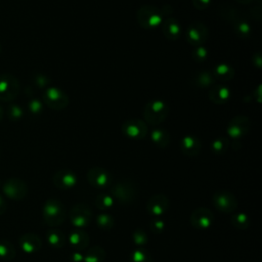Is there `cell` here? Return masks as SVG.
<instances>
[{
  "mask_svg": "<svg viewBox=\"0 0 262 262\" xmlns=\"http://www.w3.org/2000/svg\"><path fill=\"white\" fill-rule=\"evenodd\" d=\"M1 49H2V48H1V45H0V52H1Z\"/></svg>",
  "mask_w": 262,
  "mask_h": 262,
  "instance_id": "obj_45",
  "label": "cell"
},
{
  "mask_svg": "<svg viewBox=\"0 0 262 262\" xmlns=\"http://www.w3.org/2000/svg\"><path fill=\"white\" fill-rule=\"evenodd\" d=\"M106 253L100 246H93L84 255V262H103Z\"/></svg>",
  "mask_w": 262,
  "mask_h": 262,
  "instance_id": "obj_26",
  "label": "cell"
},
{
  "mask_svg": "<svg viewBox=\"0 0 262 262\" xmlns=\"http://www.w3.org/2000/svg\"><path fill=\"white\" fill-rule=\"evenodd\" d=\"M209 37V30L205 24L195 20L189 24L186 30V40L192 46L203 45Z\"/></svg>",
  "mask_w": 262,
  "mask_h": 262,
  "instance_id": "obj_8",
  "label": "cell"
},
{
  "mask_svg": "<svg viewBox=\"0 0 262 262\" xmlns=\"http://www.w3.org/2000/svg\"><path fill=\"white\" fill-rule=\"evenodd\" d=\"M43 101L52 110H63L69 104V97L59 88L51 86L45 90Z\"/></svg>",
  "mask_w": 262,
  "mask_h": 262,
  "instance_id": "obj_6",
  "label": "cell"
},
{
  "mask_svg": "<svg viewBox=\"0 0 262 262\" xmlns=\"http://www.w3.org/2000/svg\"><path fill=\"white\" fill-rule=\"evenodd\" d=\"M19 82L12 74L0 75V101H13L19 93Z\"/></svg>",
  "mask_w": 262,
  "mask_h": 262,
  "instance_id": "obj_5",
  "label": "cell"
},
{
  "mask_svg": "<svg viewBox=\"0 0 262 262\" xmlns=\"http://www.w3.org/2000/svg\"><path fill=\"white\" fill-rule=\"evenodd\" d=\"M71 260H72V262H82V261H84V256L82 254H80L79 252H76V253L72 254Z\"/></svg>",
  "mask_w": 262,
  "mask_h": 262,
  "instance_id": "obj_40",
  "label": "cell"
},
{
  "mask_svg": "<svg viewBox=\"0 0 262 262\" xmlns=\"http://www.w3.org/2000/svg\"><path fill=\"white\" fill-rule=\"evenodd\" d=\"M123 133L132 139H143L147 134V125L139 119L126 120L122 125Z\"/></svg>",
  "mask_w": 262,
  "mask_h": 262,
  "instance_id": "obj_11",
  "label": "cell"
},
{
  "mask_svg": "<svg viewBox=\"0 0 262 262\" xmlns=\"http://www.w3.org/2000/svg\"><path fill=\"white\" fill-rule=\"evenodd\" d=\"M130 262H152V257L144 247H138L131 252Z\"/></svg>",
  "mask_w": 262,
  "mask_h": 262,
  "instance_id": "obj_28",
  "label": "cell"
},
{
  "mask_svg": "<svg viewBox=\"0 0 262 262\" xmlns=\"http://www.w3.org/2000/svg\"><path fill=\"white\" fill-rule=\"evenodd\" d=\"M191 57L195 62H204L207 57H208V50L205 46L200 45V46H195L194 49L191 52Z\"/></svg>",
  "mask_w": 262,
  "mask_h": 262,
  "instance_id": "obj_34",
  "label": "cell"
},
{
  "mask_svg": "<svg viewBox=\"0 0 262 262\" xmlns=\"http://www.w3.org/2000/svg\"><path fill=\"white\" fill-rule=\"evenodd\" d=\"M18 243L23 252L27 254H34L38 252L42 247V241L40 236L31 232L23 234L19 237Z\"/></svg>",
  "mask_w": 262,
  "mask_h": 262,
  "instance_id": "obj_17",
  "label": "cell"
},
{
  "mask_svg": "<svg viewBox=\"0 0 262 262\" xmlns=\"http://www.w3.org/2000/svg\"><path fill=\"white\" fill-rule=\"evenodd\" d=\"M229 140L225 137H217L211 142V150L216 155L224 154L229 147Z\"/></svg>",
  "mask_w": 262,
  "mask_h": 262,
  "instance_id": "obj_31",
  "label": "cell"
},
{
  "mask_svg": "<svg viewBox=\"0 0 262 262\" xmlns=\"http://www.w3.org/2000/svg\"><path fill=\"white\" fill-rule=\"evenodd\" d=\"M215 208L222 213H232L237 208V200L233 193L227 190H219L212 198Z\"/></svg>",
  "mask_w": 262,
  "mask_h": 262,
  "instance_id": "obj_7",
  "label": "cell"
},
{
  "mask_svg": "<svg viewBox=\"0 0 262 262\" xmlns=\"http://www.w3.org/2000/svg\"><path fill=\"white\" fill-rule=\"evenodd\" d=\"M213 76L215 80H220V81H229L234 77V70L231 66L228 63H218L214 70L212 71Z\"/></svg>",
  "mask_w": 262,
  "mask_h": 262,
  "instance_id": "obj_23",
  "label": "cell"
},
{
  "mask_svg": "<svg viewBox=\"0 0 262 262\" xmlns=\"http://www.w3.org/2000/svg\"><path fill=\"white\" fill-rule=\"evenodd\" d=\"M69 243L74 249L81 251L89 245V236L83 229L76 228L71 231L69 235Z\"/></svg>",
  "mask_w": 262,
  "mask_h": 262,
  "instance_id": "obj_21",
  "label": "cell"
},
{
  "mask_svg": "<svg viewBox=\"0 0 262 262\" xmlns=\"http://www.w3.org/2000/svg\"><path fill=\"white\" fill-rule=\"evenodd\" d=\"M3 116H4V110L2 108V106H0V121L2 120Z\"/></svg>",
  "mask_w": 262,
  "mask_h": 262,
  "instance_id": "obj_44",
  "label": "cell"
},
{
  "mask_svg": "<svg viewBox=\"0 0 262 262\" xmlns=\"http://www.w3.org/2000/svg\"><path fill=\"white\" fill-rule=\"evenodd\" d=\"M214 222V215L212 211L205 207H199L190 214L191 225L200 230L208 229Z\"/></svg>",
  "mask_w": 262,
  "mask_h": 262,
  "instance_id": "obj_12",
  "label": "cell"
},
{
  "mask_svg": "<svg viewBox=\"0 0 262 262\" xmlns=\"http://www.w3.org/2000/svg\"><path fill=\"white\" fill-rule=\"evenodd\" d=\"M43 219L49 226H59L66 219V208L63 204L55 198L48 199L42 209Z\"/></svg>",
  "mask_w": 262,
  "mask_h": 262,
  "instance_id": "obj_1",
  "label": "cell"
},
{
  "mask_svg": "<svg viewBox=\"0 0 262 262\" xmlns=\"http://www.w3.org/2000/svg\"><path fill=\"white\" fill-rule=\"evenodd\" d=\"M136 19L143 29L154 30L162 25L164 15L160 8L154 5H142L136 12Z\"/></svg>",
  "mask_w": 262,
  "mask_h": 262,
  "instance_id": "obj_2",
  "label": "cell"
},
{
  "mask_svg": "<svg viewBox=\"0 0 262 262\" xmlns=\"http://www.w3.org/2000/svg\"><path fill=\"white\" fill-rule=\"evenodd\" d=\"M179 146L182 154L188 157H194L201 151L202 143L198 137L193 135H185L180 140Z\"/></svg>",
  "mask_w": 262,
  "mask_h": 262,
  "instance_id": "obj_18",
  "label": "cell"
},
{
  "mask_svg": "<svg viewBox=\"0 0 262 262\" xmlns=\"http://www.w3.org/2000/svg\"><path fill=\"white\" fill-rule=\"evenodd\" d=\"M77 183V176L71 170H59L53 175V184L59 189H70Z\"/></svg>",
  "mask_w": 262,
  "mask_h": 262,
  "instance_id": "obj_16",
  "label": "cell"
},
{
  "mask_svg": "<svg viewBox=\"0 0 262 262\" xmlns=\"http://www.w3.org/2000/svg\"><path fill=\"white\" fill-rule=\"evenodd\" d=\"M231 20L233 25V30L239 38L246 39L251 36V26L246 19L237 16V17L231 18Z\"/></svg>",
  "mask_w": 262,
  "mask_h": 262,
  "instance_id": "obj_25",
  "label": "cell"
},
{
  "mask_svg": "<svg viewBox=\"0 0 262 262\" xmlns=\"http://www.w3.org/2000/svg\"><path fill=\"white\" fill-rule=\"evenodd\" d=\"M28 108L32 114H39L42 111V103L38 99H33L29 102Z\"/></svg>",
  "mask_w": 262,
  "mask_h": 262,
  "instance_id": "obj_38",
  "label": "cell"
},
{
  "mask_svg": "<svg viewBox=\"0 0 262 262\" xmlns=\"http://www.w3.org/2000/svg\"><path fill=\"white\" fill-rule=\"evenodd\" d=\"M250 126H251L250 119L246 116L239 115L230 120L227 126L226 132L231 138L237 139L245 136L249 132Z\"/></svg>",
  "mask_w": 262,
  "mask_h": 262,
  "instance_id": "obj_14",
  "label": "cell"
},
{
  "mask_svg": "<svg viewBox=\"0 0 262 262\" xmlns=\"http://www.w3.org/2000/svg\"><path fill=\"white\" fill-rule=\"evenodd\" d=\"M256 56H257V59H253V60H256V61H254V63H256V66L258 67V68H260L261 67V55H260V53L259 52H257L256 53Z\"/></svg>",
  "mask_w": 262,
  "mask_h": 262,
  "instance_id": "obj_42",
  "label": "cell"
},
{
  "mask_svg": "<svg viewBox=\"0 0 262 262\" xmlns=\"http://www.w3.org/2000/svg\"><path fill=\"white\" fill-rule=\"evenodd\" d=\"M16 255L14 246L5 238H0V259L4 261L12 260Z\"/></svg>",
  "mask_w": 262,
  "mask_h": 262,
  "instance_id": "obj_27",
  "label": "cell"
},
{
  "mask_svg": "<svg viewBox=\"0 0 262 262\" xmlns=\"http://www.w3.org/2000/svg\"><path fill=\"white\" fill-rule=\"evenodd\" d=\"M169 114L168 104L161 99L148 101L143 108L144 120L152 126H158L166 120Z\"/></svg>",
  "mask_w": 262,
  "mask_h": 262,
  "instance_id": "obj_3",
  "label": "cell"
},
{
  "mask_svg": "<svg viewBox=\"0 0 262 262\" xmlns=\"http://www.w3.org/2000/svg\"><path fill=\"white\" fill-rule=\"evenodd\" d=\"M212 0H192L193 6L199 10H204L208 8L211 4Z\"/></svg>",
  "mask_w": 262,
  "mask_h": 262,
  "instance_id": "obj_39",
  "label": "cell"
},
{
  "mask_svg": "<svg viewBox=\"0 0 262 262\" xmlns=\"http://www.w3.org/2000/svg\"><path fill=\"white\" fill-rule=\"evenodd\" d=\"M114 201H115V199L112 195L101 193L95 198V205L98 209H100L101 211H104V210H107L113 207Z\"/></svg>",
  "mask_w": 262,
  "mask_h": 262,
  "instance_id": "obj_32",
  "label": "cell"
},
{
  "mask_svg": "<svg viewBox=\"0 0 262 262\" xmlns=\"http://www.w3.org/2000/svg\"><path fill=\"white\" fill-rule=\"evenodd\" d=\"M149 228L152 231V233H161L165 228V222L161 219H152L149 223Z\"/></svg>",
  "mask_w": 262,
  "mask_h": 262,
  "instance_id": "obj_37",
  "label": "cell"
},
{
  "mask_svg": "<svg viewBox=\"0 0 262 262\" xmlns=\"http://www.w3.org/2000/svg\"><path fill=\"white\" fill-rule=\"evenodd\" d=\"M161 28H162V32H163L165 38L168 40L175 41L181 35V25L174 17H169V18L163 20Z\"/></svg>",
  "mask_w": 262,
  "mask_h": 262,
  "instance_id": "obj_19",
  "label": "cell"
},
{
  "mask_svg": "<svg viewBox=\"0 0 262 262\" xmlns=\"http://www.w3.org/2000/svg\"><path fill=\"white\" fill-rule=\"evenodd\" d=\"M215 82V78L213 76V73L209 70H205L202 72H199L195 76V83L200 87H210L213 86Z\"/></svg>",
  "mask_w": 262,
  "mask_h": 262,
  "instance_id": "obj_29",
  "label": "cell"
},
{
  "mask_svg": "<svg viewBox=\"0 0 262 262\" xmlns=\"http://www.w3.org/2000/svg\"><path fill=\"white\" fill-rule=\"evenodd\" d=\"M2 190L7 198L14 201H19L27 195L28 186L25 181L19 178H10L4 182Z\"/></svg>",
  "mask_w": 262,
  "mask_h": 262,
  "instance_id": "obj_10",
  "label": "cell"
},
{
  "mask_svg": "<svg viewBox=\"0 0 262 262\" xmlns=\"http://www.w3.org/2000/svg\"><path fill=\"white\" fill-rule=\"evenodd\" d=\"M96 224L102 230H110L113 228L115 222L113 217L107 213H100L96 217Z\"/></svg>",
  "mask_w": 262,
  "mask_h": 262,
  "instance_id": "obj_33",
  "label": "cell"
},
{
  "mask_svg": "<svg viewBox=\"0 0 262 262\" xmlns=\"http://www.w3.org/2000/svg\"><path fill=\"white\" fill-rule=\"evenodd\" d=\"M150 138L152 143L159 148H165L170 143V134L163 128H154L150 134Z\"/></svg>",
  "mask_w": 262,
  "mask_h": 262,
  "instance_id": "obj_22",
  "label": "cell"
},
{
  "mask_svg": "<svg viewBox=\"0 0 262 262\" xmlns=\"http://www.w3.org/2000/svg\"><path fill=\"white\" fill-rule=\"evenodd\" d=\"M0 185H1V180H0Z\"/></svg>",
  "mask_w": 262,
  "mask_h": 262,
  "instance_id": "obj_46",
  "label": "cell"
},
{
  "mask_svg": "<svg viewBox=\"0 0 262 262\" xmlns=\"http://www.w3.org/2000/svg\"><path fill=\"white\" fill-rule=\"evenodd\" d=\"M132 238H133L134 244L137 245V247H144V245L148 242L146 232L141 228H138L133 232Z\"/></svg>",
  "mask_w": 262,
  "mask_h": 262,
  "instance_id": "obj_35",
  "label": "cell"
},
{
  "mask_svg": "<svg viewBox=\"0 0 262 262\" xmlns=\"http://www.w3.org/2000/svg\"><path fill=\"white\" fill-rule=\"evenodd\" d=\"M88 182L95 188H106L112 183L111 173L101 167H93L87 172Z\"/></svg>",
  "mask_w": 262,
  "mask_h": 262,
  "instance_id": "obj_13",
  "label": "cell"
},
{
  "mask_svg": "<svg viewBox=\"0 0 262 262\" xmlns=\"http://www.w3.org/2000/svg\"><path fill=\"white\" fill-rule=\"evenodd\" d=\"M236 2L241 3V4H251L252 2H254L255 0H235Z\"/></svg>",
  "mask_w": 262,
  "mask_h": 262,
  "instance_id": "obj_43",
  "label": "cell"
},
{
  "mask_svg": "<svg viewBox=\"0 0 262 262\" xmlns=\"http://www.w3.org/2000/svg\"><path fill=\"white\" fill-rule=\"evenodd\" d=\"M23 115H24L23 108L17 104H10L7 108V117L11 121H17L21 119Z\"/></svg>",
  "mask_w": 262,
  "mask_h": 262,
  "instance_id": "obj_36",
  "label": "cell"
},
{
  "mask_svg": "<svg viewBox=\"0 0 262 262\" xmlns=\"http://www.w3.org/2000/svg\"><path fill=\"white\" fill-rule=\"evenodd\" d=\"M137 186L129 179H121L115 182L111 188V193L114 199L122 204H130L137 196Z\"/></svg>",
  "mask_w": 262,
  "mask_h": 262,
  "instance_id": "obj_4",
  "label": "cell"
},
{
  "mask_svg": "<svg viewBox=\"0 0 262 262\" xmlns=\"http://www.w3.org/2000/svg\"><path fill=\"white\" fill-rule=\"evenodd\" d=\"M6 209H7V204L5 200L0 195V215L4 214L6 212Z\"/></svg>",
  "mask_w": 262,
  "mask_h": 262,
  "instance_id": "obj_41",
  "label": "cell"
},
{
  "mask_svg": "<svg viewBox=\"0 0 262 262\" xmlns=\"http://www.w3.org/2000/svg\"><path fill=\"white\" fill-rule=\"evenodd\" d=\"M209 99L216 103H225L230 98V89L225 85H214L209 90Z\"/></svg>",
  "mask_w": 262,
  "mask_h": 262,
  "instance_id": "obj_20",
  "label": "cell"
},
{
  "mask_svg": "<svg viewBox=\"0 0 262 262\" xmlns=\"http://www.w3.org/2000/svg\"><path fill=\"white\" fill-rule=\"evenodd\" d=\"M169 207V200L165 194H155L150 196L146 203V210L150 215L161 216Z\"/></svg>",
  "mask_w": 262,
  "mask_h": 262,
  "instance_id": "obj_15",
  "label": "cell"
},
{
  "mask_svg": "<svg viewBox=\"0 0 262 262\" xmlns=\"http://www.w3.org/2000/svg\"><path fill=\"white\" fill-rule=\"evenodd\" d=\"M231 224L241 230H245L250 225V219L249 216L244 212L234 213L231 215Z\"/></svg>",
  "mask_w": 262,
  "mask_h": 262,
  "instance_id": "obj_30",
  "label": "cell"
},
{
  "mask_svg": "<svg viewBox=\"0 0 262 262\" xmlns=\"http://www.w3.org/2000/svg\"><path fill=\"white\" fill-rule=\"evenodd\" d=\"M48 244L55 249L62 248L66 245V235L59 229H49L46 233Z\"/></svg>",
  "mask_w": 262,
  "mask_h": 262,
  "instance_id": "obj_24",
  "label": "cell"
},
{
  "mask_svg": "<svg viewBox=\"0 0 262 262\" xmlns=\"http://www.w3.org/2000/svg\"><path fill=\"white\" fill-rule=\"evenodd\" d=\"M71 223L76 228H83L87 226L92 219V211L86 204H76L70 211Z\"/></svg>",
  "mask_w": 262,
  "mask_h": 262,
  "instance_id": "obj_9",
  "label": "cell"
}]
</instances>
